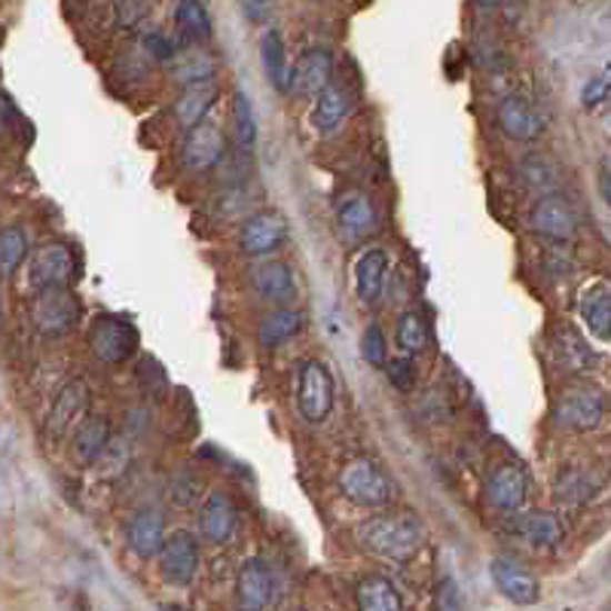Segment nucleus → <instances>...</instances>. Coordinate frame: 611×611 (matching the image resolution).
<instances>
[{
    "mask_svg": "<svg viewBox=\"0 0 611 611\" xmlns=\"http://www.w3.org/2000/svg\"><path fill=\"white\" fill-rule=\"evenodd\" d=\"M358 544L382 560L407 562L425 544V529L410 513H379L358 525Z\"/></svg>",
    "mask_w": 611,
    "mask_h": 611,
    "instance_id": "1",
    "label": "nucleus"
},
{
    "mask_svg": "<svg viewBox=\"0 0 611 611\" xmlns=\"http://www.w3.org/2000/svg\"><path fill=\"white\" fill-rule=\"evenodd\" d=\"M333 394H337V385L324 361L306 358L297 364V413L303 415L309 425L328 422L330 410H333Z\"/></svg>",
    "mask_w": 611,
    "mask_h": 611,
    "instance_id": "2",
    "label": "nucleus"
},
{
    "mask_svg": "<svg viewBox=\"0 0 611 611\" xmlns=\"http://www.w3.org/2000/svg\"><path fill=\"white\" fill-rule=\"evenodd\" d=\"M340 489L345 499L361 508H385L394 499L391 477L373 459H352L342 464Z\"/></svg>",
    "mask_w": 611,
    "mask_h": 611,
    "instance_id": "3",
    "label": "nucleus"
},
{
    "mask_svg": "<svg viewBox=\"0 0 611 611\" xmlns=\"http://www.w3.org/2000/svg\"><path fill=\"white\" fill-rule=\"evenodd\" d=\"M138 342H141V333L129 318L98 315L89 324V349L104 364H126L138 352Z\"/></svg>",
    "mask_w": 611,
    "mask_h": 611,
    "instance_id": "4",
    "label": "nucleus"
},
{
    "mask_svg": "<svg viewBox=\"0 0 611 611\" xmlns=\"http://www.w3.org/2000/svg\"><path fill=\"white\" fill-rule=\"evenodd\" d=\"M31 321H34V328L43 337H64V333H71L77 328V321H80V300L71 291V284L34 291Z\"/></svg>",
    "mask_w": 611,
    "mask_h": 611,
    "instance_id": "5",
    "label": "nucleus"
},
{
    "mask_svg": "<svg viewBox=\"0 0 611 611\" xmlns=\"http://www.w3.org/2000/svg\"><path fill=\"white\" fill-rule=\"evenodd\" d=\"M602 415H605V398L593 385H572L553 403L557 425L569 431H593L602 422Z\"/></svg>",
    "mask_w": 611,
    "mask_h": 611,
    "instance_id": "6",
    "label": "nucleus"
},
{
    "mask_svg": "<svg viewBox=\"0 0 611 611\" xmlns=\"http://www.w3.org/2000/svg\"><path fill=\"white\" fill-rule=\"evenodd\" d=\"M199 538H193L190 532H171L162 541V550H159V572L169 581L171 587H190L193 584L196 572H199Z\"/></svg>",
    "mask_w": 611,
    "mask_h": 611,
    "instance_id": "7",
    "label": "nucleus"
},
{
    "mask_svg": "<svg viewBox=\"0 0 611 611\" xmlns=\"http://www.w3.org/2000/svg\"><path fill=\"white\" fill-rule=\"evenodd\" d=\"M529 227L550 242H569L578 232V214L569 199L560 193H544L529 211Z\"/></svg>",
    "mask_w": 611,
    "mask_h": 611,
    "instance_id": "8",
    "label": "nucleus"
},
{
    "mask_svg": "<svg viewBox=\"0 0 611 611\" xmlns=\"http://www.w3.org/2000/svg\"><path fill=\"white\" fill-rule=\"evenodd\" d=\"M89 385H86V379H71V382H64L61 391L56 394V401L49 407L47 415V438L49 440H59L64 438L68 431L83 422V415L89 413Z\"/></svg>",
    "mask_w": 611,
    "mask_h": 611,
    "instance_id": "9",
    "label": "nucleus"
},
{
    "mask_svg": "<svg viewBox=\"0 0 611 611\" xmlns=\"http://www.w3.org/2000/svg\"><path fill=\"white\" fill-rule=\"evenodd\" d=\"M288 239V220L279 211H257L239 227V248L248 257H267Z\"/></svg>",
    "mask_w": 611,
    "mask_h": 611,
    "instance_id": "10",
    "label": "nucleus"
},
{
    "mask_svg": "<svg viewBox=\"0 0 611 611\" xmlns=\"http://www.w3.org/2000/svg\"><path fill=\"white\" fill-rule=\"evenodd\" d=\"M73 254L68 244L61 242H47L40 244L31 257V267H28V284L34 291H43V288H59V284H71L73 279Z\"/></svg>",
    "mask_w": 611,
    "mask_h": 611,
    "instance_id": "11",
    "label": "nucleus"
},
{
    "mask_svg": "<svg viewBox=\"0 0 611 611\" xmlns=\"http://www.w3.org/2000/svg\"><path fill=\"white\" fill-rule=\"evenodd\" d=\"M489 574L492 584L499 587V593L513 605H535L541 599V581L525 569L523 562L511 560V557H495L489 562Z\"/></svg>",
    "mask_w": 611,
    "mask_h": 611,
    "instance_id": "12",
    "label": "nucleus"
},
{
    "mask_svg": "<svg viewBox=\"0 0 611 611\" xmlns=\"http://www.w3.org/2000/svg\"><path fill=\"white\" fill-rule=\"evenodd\" d=\"M227 150V138L214 122H196L193 129L183 132L181 141V162L190 171H208L218 166Z\"/></svg>",
    "mask_w": 611,
    "mask_h": 611,
    "instance_id": "13",
    "label": "nucleus"
},
{
    "mask_svg": "<svg viewBox=\"0 0 611 611\" xmlns=\"http://www.w3.org/2000/svg\"><path fill=\"white\" fill-rule=\"evenodd\" d=\"M354 110V89L345 80H330L321 96L315 98V108H312V126L318 134H333L340 132V126L349 120V113Z\"/></svg>",
    "mask_w": 611,
    "mask_h": 611,
    "instance_id": "14",
    "label": "nucleus"
},
{
    "mask_svg": "<svg viewBox=\"0 0 611 611\" xmlns=\"http://www.w3.org/2000/svg\"><path fill=\"white\" fill-rule=\"evenodd\" d=\"M276 599V574L267 562L254 557V560H244L239 574H236V602L242 609H267Z\"/></svg>",
    "mask_w": 611,
    "mask_h": 611,
    "instance_id": "15",
    "label": "nucleus"
},
{
    "mask_svg": "<svg viewBox=\"0 0 611 611\" xmlns=\"http://www.w3.org/2000/svg\"><path fill=\"white\" fill-rule=\"evenodd\" d=\"M499 129L511 141H538L544 134V117L523 96H504L499 104Z\"/></svg>",
    "mask_w": 611,
    "mask_h": 611,
    "instance_id": "16",
    "label": "nucleus"
},
{
    "mask_svg": "<svg viewBox=\"0 0 611 611\" xmlns=\"http://www.w3.org/2000/svg\"><path fill=\"white\" fill-rule=\"evenodd\" d=\"M487 499L492 508L504 513H517L529 499V477L520 464H501L487 480Z\"/></svg>",
    "mask_w": 611,
    "mask_h": 611,
    "instance_id": "17",
    "label": "nucleus"
},
{
    "mask_svg": "<svg viewBox=\"0 0 611 611\" xmlns=\"http://www.w3.org/2000/svg\"><path fill=\"white\" fill-rule=\"evenodd\" d=\"M236 525H239V513H236V504L223 492V489H211L208 499L202 501L199 508V532L211 544H227L232 535H236Z\"/></svg>",
    "mask_w": 611,
    "mask_h": 611,
    "instance_id": "18",
    "label": "nucleus"
},
{
    "mask_svg": "<svg viewBox=\"0 0 611 611\" xmlns=\"http://www.w3.org/2000/svg\"><path fill=\"white\" fill-rule=\"evenodd\" d=\"M330 80H333V56H330V49L312 47L306 49L300 61L293 64L291 92L300 98H318Z\"/></svg>",
    "mask_w": 611,
    "mask_h": 611,
    "instance_id": "19",
    "label": "nucleus"
},
{
    "mask_svg": "<svg viewBox=\"0 0 611 611\" xmlns=\"http://www.w3.org/2000/svg\"><path fill=\"white\" fill-rule=\"evenodd\" d=\"M220 89L218 83L208 77V80H193V83H183L181 96L174 98V108H171V117H174V126L187 132L193 129L196 122H202L208 117V110L218 104Z\"/></svg>",
    "mask_w": 611,
    "mask_h": 611,
    "instance_id": "20",
    "label": "nucleus"
},
{
    "mask_svg": "<svg viewBox=\"0 0 611 611\" xmlns=\"http://www.w3.org/2000/svg\"><path fill=\"white\" fill-rule=\"evenodd\" d=\"M251 288L260 300L276 306H288L297 297V281L288 263L281 260H260L251 267Z\"/></svg>",
    "mask_w": 611,
    "mask_h": 611,
    "instance_id": "21",
    "label": "nucleus"
},
{
    "mask_svg": "<svg viewBox=\"0 0 611 611\" xmlns=\"http://www.w3.org/2000/svg\"><path fill=\"white\" fill-rule=\"evenodd\" d=\"M337 227L345 239L361 242L370 232L377 230V208L370 206V199L358 190H349L337 199Z\"/></svg>",
    "mask_w": 611,
    "mask_h": 611,
    "instance_id": "22",
    "label": "nucleus"
},
{
    "mask_svg": "<svg viewBox=\"0 0 611 611\" xmlns=\"http://www.w3.org/2000/svg\"><path fill=\"white\" fill-rule=\"evenodd\" d=\"M110 419L108 415L86 413L83 422L73 428L71 452L80 464H98V459L104 455L110 447Z\"/></svg>",
    "mask_w": 611,
    "mask_h": 611,
    "instance_id": "23",
    "label": "nucleus"
},
{
    "mask_svg": "<svg viewBox=\"0 0 611 611\" xmlns=\"http://www.w3.org/2000/svg\"><path fill=\"white\" fill-rule=\"evenodd\" d=\"M126 541L129 548L141 557V560H153L162 550V541H166V520L159 511H138L126 525Z\"/></svg>",
    "mask_w": 611,
    "mask_h": 611,
    "instance_id": "24",
    "label": "nucleus"
},
{
    "mask_svg": "<svg viewBox=\"0 0 611 611\" xmlns=\"http://www.w3.org/2000/svg\"><path fill=\"white\" fill-rule=\"evenodd\" d=\"M578 312L584 318L587 330L593 333V340L611 342V284L605 281L590 284L578 300Z\"/></svg>",
    "mask_w": 611,
    "mask_h": 611,
    "instance_id": "25",
    "label": "nucleus"
},
{
    "mask_svg": "<svg viewBox=\"0 0 611 611\" xmlns=\"http://www.w3.org/2000/svg\"><path fill=\"white\" fill-rule=\"evenodd\" d=\"M385 276H389V257L382 248H367L364 254L354 260V288L364 303H377L385 291Z\"/></svg>",
    "mask_w": 611,
    "mask_h": 611,
    "instance_id": "26",
    "label": "nucleus"
},
{
    "mask_svg": "<svg viewBox=\"0 0 611 611\" xmlns=\"http://www.w3.org/2000/svg\"><path fill=\"white\" fill-rule=\"evenodd\" d=\"M553 358L562 370L569 373H590L597 367V352L590 349V342H584V337L572 328H560L553 333Z\"/></svg>",
    "mask_w": 611,
    "mask_h": 611,
    "instance_id": "27",
    "label": "nucleus"
},
{
    "mask_svg": "<svg viewBox=\"0 0 611 611\" xmlns=\"http://www.w3.org/2000/svg\"><path fill=\"white\" fill-rule=\"evenodd\" d=\"M306 324V315L300 309H291V306H279L276 312H269L260 328H257V340L263 349H279L288 340H293Z\"/></svg>",
    "mask_w": 611,
    "mask_h": 611,
    "instance_id": "28",
    "label": "nucleus"
},
{
    "mask_svg": "<svg viewBox=\"0 0 611 611\" xmlns=\"http://www.w3.org/2000/svg\"><path fill=\"white\" fill-rule=\"evenodd\" d=\"M260 61H263V71H267L272 89L291 92L293 68L288 64V56H284V40H281L279 28H269L267 34L260 37Z\"/></svg>",
    "mask_w": 611,
    "mask_h": 611,
    "instance_id": "29",
    "label": "nucleus"
},
{
    "mask_svg": "<svg viewBox=\"0 0 611 611\" xmlns=\"http://www.w3.org/2000/svg\"><path fill=\"white\" fill-rule=\"evenodd\" d=\"M354 602L361 611H398L403 609V599L398 587L382 574H367L354 587Z\"/></svg>",
    "mask_w": 611,
    "mask_h": 611,
    "instance_id": "30",
    "label": "nucleus"
},
{
    "mask_svg": "<svg viewBox=\"0 0 611 611\" xmlns=\"http://www.w3.org/2000/svg\"><path fill=\"white\" fill-rule=\"evenodd\" d=\"M174 24L183 43H208L211 40V16L202 0H178L174 7Z\"/></svg>",
    "mask_w": 611,
    "mask_h": 611,
    "instance_id": "31",
    "label": "nucleus"
},
{
    "mask_svg": "<svg viewBox=\"0 0 611 611\" xmlns=\"http://www.w3.org/2000/svg\"><path fill=\"white\" fill-rule=\"evenodd\" d=\"M517 535H523V541L535 548H557L562 541V523L548 511L523 513L517 523Z\"/></svg>",
    "mask_w": 611,
    "mask_h": 611,
    "instance_id": "32",
    "label": "nucleus"
},
{
    "mask_svg": "<svg viewBox=\"0 0 611 611\" xmlns=\"http://www.w3.org/2000/svg\"><path fill=\"white\" fill-rule=\"evenodd\" d=\"M557 499L562 504H584L597 495L599 480L584 468H565L560 477H557Z\"/></svg>",
    "mask_w": 611,
    "mask_h": 611,
    "instance_id": "33",
    "label": "nucleus"
},
{
    "mask_svg": "<svg viewBox=\"0 0 611 611\" xmlns=\"http://www.w3.org/2000/svg\"><path fill=\"white\" fill-rule=\"evenodd\" d=\"M232 138H236V147H239L242 153L254 150L257 117L254 108H251V98L244 96V89H236V92H232Z\"/></svg>",
    "mask_w": 611,
    "mask_h": 611,
    "instance_id": "34",
    "label": "nucleus"
},
{
    "mask_svg": "<svg viewBox=\"0 0 611 611\" xmlns=\"http://www.w3.org/2000/svg\"><path fill=\"white\" fill-rule=\"evenodd\" d=\"M520 178H523L525 187L538 196L553 193L557 183H560V174L553 169V162H550L548 157H541V153H532V157H525L523 162H520Z\"/></svg>",
    "mask_w": 611,
    "mask_h": 611,
    "instance_id": "35",
    "label": "nucleus"
},
{
    "mask_svg": "<svg viewBox=\"0 0 611 611\" xmlns=\"http://www.w3.org/2000/svg\"><path fill=\"white\" fill-rule=\"evenodd\" d=\"M28 257V236L22 227H3L0 230V276H12Z\"/></svg>",
    "mask_w": 611,
    "mask_h": 611,
    "instance_id": "36",
    "label": "nucleus"
},
{
    "mask_svg": "<svg viewBox=\"0 0 611 611\" xmlns=\"http://www.w3.org/2000/svg\"><path fill=\"white\" fill-rule=\"evenodd\" d=\"M394 337H398V345L403 349V354H422L428 349L425 318L419 315V312H403L398 318Z\"/></svg>",
    "mask_w": 611,
    "mask_h": 611,
    "instance_id": "37",
    "label": "nucleus"
},
{
    "mask_svg": "<svg viewBox=\"0 0 611 611\" xmlns=\"http://www.w3.org/2000/svg\"><path fill=\"white\" fill-rule=\"evenodd\" d=\"M361 358L370 367H385L389 354H385V333L379 324H367L361 333Z\"/></svg>",
    "mask_w": 611,
    "mask_h": 611,
    "instance_id": "38",
    "label": "nucleus"
},
{
    "mask_svg": "<svg viewBox=\"0 0 611 611\" xmlns=\"http://www.w3.org/2000/svg\"><path fill=\"white\" fill-rule=\"evenodd\" d=\"M609 98H611V68L602 73H593V77L587 80L584 92H581V104H584L587 110H597L602 108Z\"/></svg>",
    "mask_w": 611,
    "mask_h": 611,
    "instance_id": "39",
    "label": "nucleus"
},
{
    "mask_svg": "<svg viewBox=\"0 0 611 611\" xmlns=\"http://www.w3.org/2000/svg\"><path fill=\"white\" fill-rule=\"evenodd\" d=\"M385 377H389V382L394 385L398 391H410L415 382V367L413 361H410V354L407 358H394V361H385Z\"/></svg>",
    "mask_w": 611,
    "mask_h": 611,
    "instance_id": "40",
    "label": "nucleus"
},
{
    "mask_svg": "<svg viewBox=\"0 0 611 611\" xmlns=\"http://www.w3.org/2000/svg\"><path fill=\"white\" fill-rule=\"evenodd\" d=\"M141 47L153 61H169L174 59V43H171L169 37L162 34V31H153V34H144L141 40Z\"/></svg>",
    "mask_w": 611,
    "mask_h": 611,
    "instance_id": "41",
    "label": "nucleus"
},
{
    "mask_svg": "<svg viewBox=\"0 0 611 611\" xmlns=\"http://www.w3.org/2000/svg\"><path fill=\"white\" fill-rule=\"evenodd\" d=\"M174 77H181L183 83H193V80H208V77H211V61L202 59V56H196L193 61H178Z\"/></svg>",
    "mask_w": 611,
    "mask_h": 611,
    "instance_id": "42",
    "label": "nucleus"
},
{
    "mask_svg": "<svg viewBox=\"0 0 611 611\" xmlns=\"http://www.w3.org/2000/svg\"><path fill=\"white\" fill-rule=\"evenodd\" d=\"M150 10V0H120V22L126 28H132L134 22H141Z\"/></svg>",
    "mask_w": 611,
    "mask_h": 611,
    "instance_id": "43",
    "label": "nucleus"
},
{
    "mask_svg": "<svg viewBox=\"0 0 611 611\" xmlns=\"http://www.w3.org/2000/svg\"><path fill=\"white\" fill-rule=\"evenodd\" d=\"M12 129H16V110H12V101L7 92H0V141L10 138Z\"/></svg>",
    "mask_w": 611,
    "mask_h": 611,
    "instance_id": "44",
    "label": "nucleus"
},
{
    "mask_svg": "<svg viewBox=\"0 0 611 611\" xmlns=\"http://www.w3.org/2000/svg\"><path fill=\"white\" fill-rule=\"evenodd\" d=\"M434 605H438V609H459V599H455V584H452V581H443V584H440Z\"/></svg>",
    "mask_w": 611,
    "mask_h": 611,
    "instance_id": "45",
    "label": "nucleus"
},
{
    "mask_svg": "<svg viewBox=\"0 0 611 611\" xmlns=\"http://www.w3.org/2000/svg\"><path fill=\"white\" fill-rule=\"evenodd\" d=\"M599 193L605 199V206L611 208V166H605L602 174H599Z\"/></svg>",
    "mask_w": 611,
    "mask_h": 611,
    "instance_id": "46",
    "label": "nucleus"
},
{
    "mask_svg": "<svg viewBox=\"0 0 611 611\" xmlns=\"http://www.w3.org/2000/svg\"><path fill=\"white\" fill-rule=\"evenodd\" d=\"M602 129H605V134L611 138V98L605 101V108H602Z\"/></svg>",
    "mask_w": 611,
    "mask_h": 611,
    "instance_id": "47",
    "label": "nucleus"
},
{
    "mask_svg": "<svg viewBox=\"0 0 611 611\" xmlns=\"http://www.w3.org/2000/svg\"><path fill=\"white\" fill-rule=\"evenodd\" d=\"M474 3H477V7H480V10H495L501 0H474Z\"/></svg>",
    "mask_w": 611,
    "mask_h": 611,
    "instance_id": "48",
    "label": "nucleus"
},
{
    "mask_svg": "<svg viewBox=\"0 0 611 611\" xmlns=\"http://www.w3.org/2000/svg\"><path fill=\"white\" fill-rule=\"evenodd\" d=\"M0 324H3V300H0Z\"/></svg>",
    "mask_w": 611,
    "mask_h": 611,
    "instance_id": "49",
    "label": "nucleus"
},
{
    "mask_svg": "<svg viewBox=\"0 0 611 611\" xmlns=\"http://www.w3.org/2000/svg\"><path fill=\"white\" fill-rule=\"evenodd\" d=\"M244 3H269V0H244Z\"/></svg>",
    "mask_w": 611,
    "mask_h": 611,
    "instance_id": "50",
    "label": "nucleus"
}]
</instances>
